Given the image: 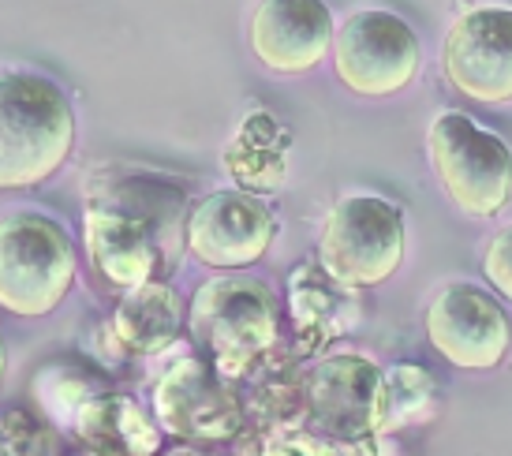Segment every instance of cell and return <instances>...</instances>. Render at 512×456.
I'll use <instances>...</instances> for the list:
<instances>
[{
  "instance_id": "cell-17",
  "label": "cell",
  "mask_w": 512,
  "mask_h": 456,
  "mask_svg": "<svg viewBox=\"0 0 512 456\" xmlns=\"http://www.w3.org/2000/svg\"><path fill=\"white\" fill-rule=\"evenodd\" d=\"M483 273H486V281H490V288H494L498 296L512 300V225H505L494 240L486 243Z\"/></svg>"
},
{
  "instance_id": "cell-12",
  "label": "cell",
  "mask_w": 512,
  "mask_h": 456,
  "mask_svg": "<svg viewBox=\"0 0 512 456\" xmlns=\"http://www.w3.org/2000/svg\"><path fill=\"white\" fill-rule=\"evenodd\" d=\"M277 221L247 191H214L187 214V255L210 270H243L266 258Z\"/></svg>"
},
{
  "instance_id": "cell-15",
  "label": "cell",
  "mask_w": 512,
  "mask_h": 456,
  "mask_svg": "<svg viewBox=\"0 0 512 456\" xmlns=\"http://www.w3.org/2000/svg\"><path fill=\"white\" fill-rule=\"evenodd\" d=\"M184 329V307L180 296L165 281H146V285L124 292V300L113 314V333L135 356H157L176 344Z\"/></svg>"
},
{
  "instance_id": "cell-3",
  "label": "cell",
  "mask_w": 512,
  "mask_h": 456,
  "mask_svg": "<svg viewBox=\"0 0 512 456\" xmlns=\"http://www.w3.org/2000/svg\"><path fill=\"white\" fill-rule=\"evenodd\" d=\"M187 329L195 348L232 382L247 378L281 337V300L262 277L225 270L195 292Z\"/></svg>"
},
{
  "instance_id": "cell-7",
  "label": "cell",
  "mask_w": 512,
  "mask_h": 456,
  "mask_svg": "<svg viewBox=\"0 0 512 456\" xmlns=\"http://www.w3.org/2000/svg\"><path fill=\"white\" fill-rule=\"evenodd\" d=\"M303 415L333 449H367L385 427V374L363 356H326L303 378Z\"/></svg>"
},
{
  "instance_id": "cell-9",
  "label": "cell",
  "mask_w": 512,
  "mask_h": 456,
  "mask_svg": "<svg viewBox=\"0 0 512 456\" xmlns=\"http://www.w3.org/2000/svg\"><path fill=\"white\" fill-rule=\"evenodd\" d=\"M154 408L165 434L187 445H225L243 430V404L232 378L206 356L172 359L154 385Z\"/></svg>"
},
{
  "instance_id": "cell-5",
  "label": "cell",
  "mask_w": 512,
  "mask_h": 456,
  "mask_svg": "<svg viewBox=\"0 0 512 456\" xmlns=\"http://www.w3.org/2000/svg\"><path fill=\"white\" fill-rule=\"evenodd\" d=\"M430 165L445 195L468 217H498L512 199V154L471 116L445 113L427 131Z\"/></svg>"
},
{
  "instance_id": "cell-14",
  "label": "cell",
  "mask_w": 512,
  "mask_h": 456,
  "mask_svg": "<svg viewBox=\"0 0 512 456\" xmlns=\"http://www.w3.org/2000/svg\"><path fill=\"white\" fill-rule=\"evenodd\" d=\"M75 438L98 456H150L161 449V430L128 397H90L79 404Z\"/></svg>"
},
{
  "instance_id": "cell-1",
  "label": "cell",
  "mask_w": 512,
  "mask_h": 456,
  "mask_svg": "<svg viewBox=\"0 0 512 456\" xmlns=\"http://www.w3.org/2000/svg\"><path fill=\"white\" fill-rule=\"evenodd\" d=\"M86 258L105 285L131 288L154 281L161 262L187 251V217L180 191L157 180H124L90 202L83 221Z\"/></svg>"
},
{
  "instance_id": "cell-10",
  "label": "cell",
  "mask_w": 512,
  "mask_h": 456,
  "mask_svg": "<svg viewBox=\"0 0 512 456\" xmlns=\"http://www.w3.org/2000/svg\"><path fill=\"white\" fill-rule=\"evenodd\" d=\"M441 72L475 105L512 101V8H471L441 42Z\"/></svg>"
},
{
  "instance_id": "cell-13",
  "label": "cell",
  "mask_w": 512,
  "mask_h": 456,
  "mask_svg": "<svg viewBox=\"0 0 512 456\" xmlns=\"http://www.w3.org/2000/svg\"><path fill=\"white\" fill-rule=\"evenodd\" d=\"M333 15L326 0H258L247 27L255 60L273 75H307L333 53Z\"/></svg>"
},
{
  "instance_id": "cell-11",
  "label": "cell",
  "mask_w": 512,
  "mask_h": 456,
  "mask_svg": "<svg viewBox=\"0 0 512 456\" xmlns=\"http://www.w3.org/2000/svg\"><path fill=\"white\" fill-rule=\"evenodd\" d=\"M427 337L434 352L460 371H494L512 348V322L490 292L449 285L427 307Z\"/></svg>"
},
{
  "instance_id": "cell-2",
  "label": "cell",
  "mask_w": 512,
  "mask_h": 456,
  "mask_svg": "<svg viewBox=\"0 0 512 456\" xmlns=\"http://www.w3.org/2000/svg\"><path fill=\"white\" fill-rule=\"evenodd\" d=\"M75 150V109L53 79L8 72L0 83V187L45 184Z\"/></svg>"
},
{
  "instance_id": "cell-6",
  "label": "cell",
  "mask_w": 512,
  "mask_h": 456,
  "mask_svg": "<svg viewBox=\"0 0 512 456\" xmlns=\"http://www.w3.org/2000/svg\"><path fill=\"white\" fill-rule=\"evenodd\" d=\"M404 217L393 202L348 195L329 210L318 240L322 270L344 288H378L404 258Z\"/></svg>"
},
{
  "instance_id": "cell-4",
  "label": "cell",
  "mask_w": 512,
  "mask_h": 456,
  "mask_svg": "<svg viewBox=\"0 0 512 456\" xmlns=\"http://www.w3.org/2000/svg\"><path fill=\"white\" fill-rule=\"evenodd\" d=\"M75 281V247L45 214H8L0 225V303L15 318H45Z\"/></svg>"
},
{
  "instance_id": "cell-8",
  "label": "cell",
  "mask_w": 512,
  "mask_h": 456,
  "mask_svg": "<svg viewBox=\"0 0 512 456\" xmlns=\"http://www.w3.org/2000/svg\"><path fill=\"white\" fill-rule=\"evenodd\" d=\"M423 49L415 30L393 12H356L333 38V68L359 98H389L419 75Z\"/></svg>"
},
{
  "instance_id": "cell-16",
  "label": "cell",
  "mask_w": 512,
  "mask_h": 456,
  "mask_svg": "<svg viewBox=\"0 0 512 456\" xmlns=\"http://www.w3.org/2000/svg\"><path fill=\"white\" fill-rule=\"evenodd\" d=\"M434 412V385L419 367H393L385 374V427H400Z\"/></svg>"
}]
</instances>
